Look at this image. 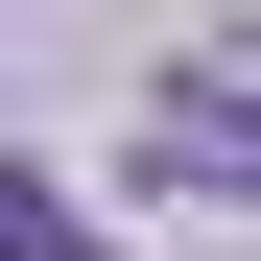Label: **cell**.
<instances>
[{
	"label": "cell",
	"mask_w": 261,
	"mask_h": 261,
	"mask_svg": "<svg viewBox=\"0 0 261 261\" xmlns=\"http://www.w3.org/2000/svg\"><path fill=\"white\" fill-rule=\"evenodd\" d=\"M166 190H261V95H166Z\"/></svg>",
	"instance_id": "cell-1"
}]
</instances>
